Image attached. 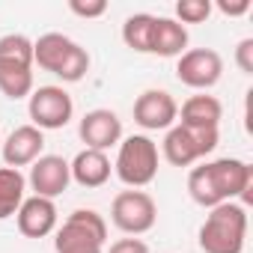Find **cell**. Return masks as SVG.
<instances>
[{
    "label": "cell",
    "mask_w": 253,
    "mask_h": 253,
    "mask_svg": "<svg viewBox=\"0 0 253 253\" xmlns=\"http://www.w3.org/2000/svg\"><path fill=\"white\" fill-rule=\"evenodd\" d=\"M45 149V131H39L36 125H18V128L3 140V161L6 167H30L36 158H42Z\"/></svg>",
    "instance_id": "14"
},
{
    "label": "cell",
    "mask_w": 253,
    "mask_h": 253,
    "mask_svg": "<svg viewBox=\"0 0 253 253\" xmlns=\"http://www.w3.org/2000/svg\"><path fill=\"white\" fill-rule=\"evenodd\" d=\"M152 27H155V15L134 12L122 24V42L131 51H137V54H149V48H152Z\"/></svg>",
    "instance_id": "19"
},
{
    "label": "cell",
    "mask_w": 253,
    "mask_h": 253,
    "mask_svg": "<svg viewBox=\"0 0 253 253\" xmlns=\"http://www.w3.org/2000/svg\"><path fill=\"white\" fill-rule=\"evenodd\" d=\"M72 170V182H78L81 188H101L110 173H113V164L104 152H95V149H81L75 155V161L69 164Z\"/></svg>",
    "instance_id": "15"
},
{
    "label": "cell",
    "mask_w": 253,
    "mask_h": 253,
    "mask_svg": "<svg viewBox=\"0 0 253 253\" xmlns=\"http://www.w3.org/2000/svg\"><path fill=\"white\" fill-rule=\"evenodd\" d=\"M176 78L179 84L206 92L223 78V57L214 48H191L176 60Z\"/></svg>",
    "instance_id": "9"
},
{
    "label": "cell",
    "mask_w": 253,
    "mask_h": 253,
    "mask_svg": "<svg viewBox=\"0 0 253 253\" xmlns=\"http://www.w3.org/2000/svg\"><path fill=\"white\" fill-rule=\"evenodd\" d=\"M185 51H188V30L176 18H155L149 54H158V57H182Z\"/></svg>",
    "instance_id": "17"
},
{
    "label": "cell",
    "mask_w": 253,
    "mask_h": 253,
    "mask_svg": "<svg viewBox=\"0 0 253 253\" xmlns=\"http://www.w3.org/2000/svg\"><path fill=\"white\" fill-rule=\"evenodd\" d=\"M57 206L54 200H45V197H24L21 209L15 211V220H18V232L24 238H45L57 229Z\"/></svg>",
    "instance_id": "13"
},
{
    "label": "cell",
    "mask_w": 253,
    "mask_h": 253,
    "mask_svg": "<svg viewBox=\"0 0 253 253\" xmlns=\"http://www.w3.org/2000/svg\"><path fill=\"white\" fill-rule=\"evenodd\" d=\"M220 143V131L217 128H188V125H173L164 134L161 143V155L167 158V164L173 167H191L194 161L211 155Z\"/></svg>",
    "instance_id": "6"
},
{
    "label": "cell",
    "mask_w": 253,
    "mask_h": 253,
    "mask_svg": "<svg viewBox=\"0 0 253 253\" xmlns=\"http://www.w3.org/2000/svg\"><path fill=\"white\" fill-rule=\"evenodd\" d=\"M69 9L78 18H101L107 12V3H104V0H86V3H84V0H72Z\"/></svg>",
    "instance_id": "23"
},
{
    "label": "cell",
    "mask_w": 253,
    "mask_h": 253,
    "mask_svg": "<svg viewBox=\"0 0 253 253\" xmlns=\"http://www.w3.org/2000/svg\"><path fill=\"white\" fill-rule=\"evenodd\" d=\"M24 191H27V179H24L21 170H15V167H0V220L12 217L21 209Z\"/></svg>",
    "instance_id": "18"
},
{
    "label": "cell",
    "mask_w": 253,
    "mask_h": 253,
    "mask_svg": "<svg viewBox=\"0 0 253 253\" xmlns=\"http://www.w3.org/2000/svg\"><path fill=\"white\" fill-rule=\"evenodd\" d=\"M33 63L51 75H57L63 84H78L89 72V54L66 33H45L33 42Z\"/></svg>",
    "instance_id": "3"
},
{
    "label": "cell",
    "mask_w": 253,
    "mask_h": 253,
    "mask_svg": "<svg viewBox=\"0 0 253 253\" xmlns=\"http://www.w3.org/2000/svg\"><path fill=\"white\" fill-rule=\"evenodd\" d=\"M107 253H149V244L131 235V238H119V241H113Z\"/></svg>",
    "instance_id": "25"
},
{
    "label": "cell",
    "mask_w": 253,
    "mask_h": 253,
    "mask_svg": "<svg viewBox=\"0 0 253 253\" xmlns=\"http://www.w3.org/2000/svg\"><path fill=\"white\" fill-rule=\"evenodd\" d=\"M250 185H253V170L241 158L206 161L188 173V194L203 209H214L220 203H235V200L247 203Z\"/></svg>",
    "instance_id": "1"
},
{
    "label": "cell",
    "mask_w": 253,
    "mask_h": 253,
    "mask_svg": "<svg viewBox=\"0 0 253 253\" xmlns=\"http://www.w3.org/2000/svg\"><path fill=\"white\" fill-rule=\"evenodd\" d=\"M235 66L244 75H253V39H241L235 48Z\"/></svg>",
    "instance_id": "24"
},
{
    "label": "cell",
    "mask_w": 253,
    "mask_h": 253,
    "mask_svg": "<svg viewBox=\"0 0 253 253\" xmlns=\"http://www.w3.org/2000/svg\"><path fill=\"white\" fill-rule=\"evenodd\" d=\"M113 173L122 185H128L134 191L152 185L158 176V143L146 134H131V137L119 140Z\"/></svg>",
    "instance_id": "4"
},
{
    "label": "cell",
    "mask_w": 253,
    "mask_h": 253,
    "mask_svg": "<svg viewBox=\"0 0 253 253\" xmlns=\"http://www.w3.org/2000/svg\"><path fill=\"white\" fill-rule=\"evenodd\" d=\"M179 125H188V128H220L223 119V104L214 95H191L182 107H179Z\"/></svg>",
    "instance_id": "16"
},
{
    "label": "cell",
    "mask_w": 253,
    "mask_h": 253,
    "mask_svg": "<svg viewBox=\"0 0 253 253\" xmlns=\"http://www.w3.org/2000/svg\"><path fill=\"white\" fill-rule=\"evenodd\" d=\"M110 220L125 235H143L158 220V206L146 191H119L110 203Z\"/></svg>",
    "instance_id": "7"
},
{
    "label": "cell",
    "mask_w": 253,
    "mask_h": 253,
    "mask_svg": "<svg viewBox=\"0 0 253 253\" xmlns=\"http://www.w3.org/2000/svg\"><path fill=\"white\" fill-rule=\"evenodd\" d=\"M27 185L33 188V197L57 200L69 185H72V170L63 155H42L30 164Z\"/></svg>",
    "instance_id": "11"
},
{
    "label": "cell",
    "mask_w": 253,
    "mask_h": 253,
    "mask_svg": "<svg viewBox=\"0 0 253 253\" xmlns=\"http://www.w3.org/2000/svg\"><path fill=\"white\" fill-rule=\"evenodd\" d=\"M107 220L95 209H75L57 229V253H104Z\"/></svg>",
    "instance_id": "5"
},
{
    "label": "cell",
    "mask_w": 253,
    "mask_h": 253,
    "mask_svg": "<svg viewBox=\"0 0 253 253\" xmlns=\"http://www.w3.org/2000/svg\"><path fill=\"white\" fill-rule=\"evenodd\" d=\"M27 113H30V125H36L39 131H57L66 128L75 116V101L63 86H39L30 92L27 101Z\"/></svg>",
    "instance_id": "8"
},
{
    "label": "cell",
    "mask_w": 253,
    "mask_h": 253,
    "mask_svg": "<svg viewBox=\"0 0 253 253\" xmlns=\"http://www.w3.org/2000/svg\"><path fill=\"white\" fill-rule=\"evenodd\" d=\"M0 92L6 98H12V101L30 98V92H33V69L0 66Z\"/></svg>",
    "instance_id": "21"
},
{
    "label": "cell",
    "mask_w": 253,
    "mask_h": 253,
    "mask_svg": "<svg viewBox=\"0 0 253 253\" xmlns=\"http://www.w3.org/2000/svg\"><path fill=\"white\" fill-rule=\"evenodd\" d=\"M0 66L33 69V39H27L24 33L0 36Z\"/></svg>",
    "instance_id": "20"
},
{
    "label": "cell",
    "mask_w": 253,
    "mask_h": 253,
    "mask_svg": "<svg viewBox=\"0 0 253 253\" xmlns=\"http://www.w3.org/2000/svg\"><path fill=\"white\" fill-rule=\"evenodd\" d=\"M179 119V104L167 89H146L134 101V122L146 131H167Z\"/></svg>",
    "instance_id": "10"
},
{
    "label": "cell",
    "mask_w": 253,
    "mask_h": 253,
    "mask_svg": "<svg viewBox=\"0 0 253 253\" xmlns=\"http://www.w3.org/2000/svg\"><path fill=\"white\" fill-rule=\"evenodd\" d=\"M78 134L86 143V149L104 152L110 146H119V140H122V119L113 110H107V107H95V110L84 113V119L78 125Z\"/></svg>",
    "instance_id": "12"
},
{
    "label": "cell",
    "mask_w": 253,
    "mask_h": 253,
    "mask_svg": "<svg viewBox=\"0 0 253 253\" xmlns=\"http://www.w3.org/2000/svg\"><path fill=\"white\" fill-rule=\"evenodd\" d=\"M217 9L229 18H238V15H247L250 12V0H235V3H229V0H217Z\"/></svg>",
    "instance_id": "26"
},
{
    "label": "cell",
    "mask_w": 253,
    "mask_h": 253,
    "mask_svg": "<svg viewBox=\"0 0 253 253\" xmlns=\"http://www.w3.org/2000/svg\"><path fill=\"white\" fill-rule=\"evenodd\" d=\"M211 15V0H179L176 3V21L185 24H203Z\"/></svg>",
    "instance_id": "22"
},
{
    "label": "cell",
    "mask_w": 253,
    "mask_h": 253,
    "mask_svg": "<svg viewBox=\"0 0 253 253\" xmlns=\"http://www.w3.org/2000/svg\"><path fill=\"white\" fill-rule=\"evenodd\" d=\"M247 238V209L241 203H220L209 209L197 241L203 253H241Z\"/></svg>",
    "instance_id": "2"
}]
</instances>
